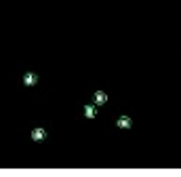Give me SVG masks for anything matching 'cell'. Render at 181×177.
<instances>
[{
	"instance_id": "6da1fadb",
	"label": "cell",
	"mask_w": 181,
	"mask_h": 177,
	"mask_svg": "<svg viewBox=\"0 0 181 177\" xmlns=\"http://www.w3.org/2000/svg\"><path fill=\"white\" fill-rule=\"evenodd\" d=\"M95 99H97V103H103V101H105V95L103 93H97V95H95Z\"/></svg>"
},
{
	"instance_id": "7a4b0ae2",
	"label": "cell",
	"mask_w": 181,
	"mask_h": 177,
	"mask_svg": "<svg viewBox=\"0 0 181 177\" xmlns=\"http://www.w3.org/2000/svg\"><path fill=\"white\" fill-rule=\"evenodd\" d=\"M84 114H87V116H95V108H90V105H89V108L84 110Z\"/></svg>"
},
{
	"instance_id": "3957f363",
	"label": "cell",
	"mask_w": 181,
	"mask_h": 177,
	"mask_svg": "<svg viewBox=\"0 0 181 177\" xmlns=\"http://www.w3.org/2000/svg\"><path fill=\"white\" fill-rule=\"evenodd\" d=\"M44 137V131H34V139H42Z\"/></svg>"
},
{
	"instance_id": "277c9868",
	"label": "cell",
	"mask_w": 181,
	"mask_h": 177,
	"mask_svg": "<svg viewBox=\"0 0 181 177\" xmlns=\"http://www.w3.org/2000/svg\"><path fill=\"white\" fill-rule=\"evenodd\" d=\"M118 125H120V127H129L131 122H129V118H120V122H118Z\"/></svg>"
},
{
	"instance_id": "5b68a950",
	"label": "cell",
	"mask_w": 181,
	"mask_h": 177,
	"mask_svg": "<svg viewBox=\"0 0 181 177\" xmlns=\"http://www.w3.org/2000/svg\"><path fill=\"white\" fill-rule=\"evenodd\" d=\"M34 80H36V78L32 76V74H30V76H25V82H30V84H32V82H34Z\"/></svg>"
}]
</instances>
